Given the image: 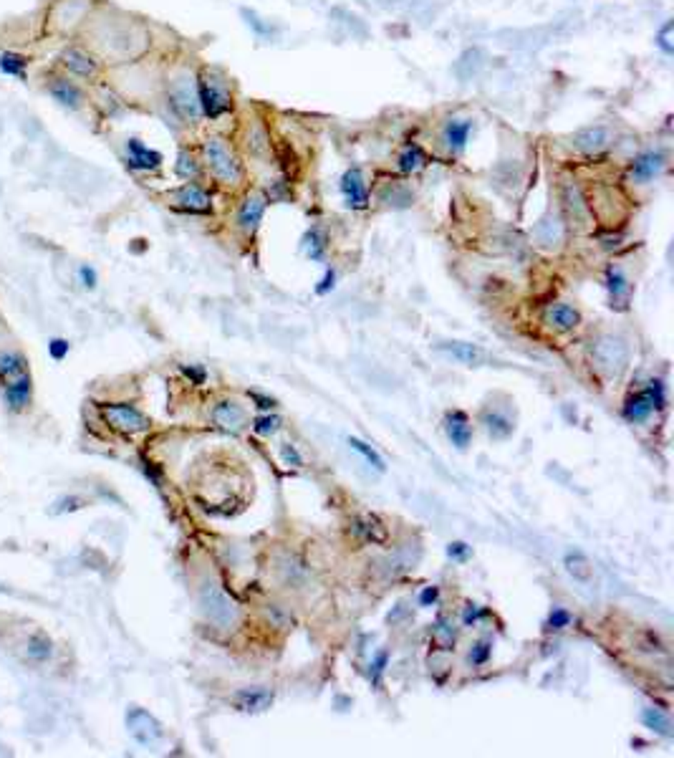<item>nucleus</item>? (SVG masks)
Masks as SVG:
<instances>
[{
	"label": "nucleus",
	"mask_w": 674,
	"mask_h": 758,
	"mask_svg": "<svg viewBox=\"0 0 674 758\" xmlns=\"http://www.w3.org/2000/svg\"><path fill=\"white\" fill-rule=\"evenodd\" d=\"M200 152H202V162H205L207 172L220 184L235 187V184L242 182L245 167H242V160L238 157V152H235V147L230 144L227 137H222V134H207L205 140H202V144H200Z\"/></svg>",
	"instance_id": "obj_1"
},
{
	"label": "nucleus",
	"mask_w": 674,
	"mask_h": 758,
	"mask_svg": "<svg viewBox=\"0 0 674 758\" xmlns=\"http://www.w3.org/2000/svg\"><path fill=\"white\" fill-rule=\"evenodd\" d=\"M198 84V102L202 117L210 122L227 117L235 109V96H233V84L222 74L220 68H202L195 76Z\"/></svg>",
	"instance_id": "obj_2"
},
{
	"label": "nucleus",
	"mask_w": 674,
	"mask_h": 758,
	"mask_svg": "<svg viewBox=\"0 0 674 758\" xmlns=\"http://www.w3.org/2000/svg\"><path fill=\"white\" fill-rule=\"evenodd\" d=\"M0 382L3 395L13 413L26 410L33 395V379H30L26 357L18 352H0Z\"/></svg>",
	"instance_id": "obj_3"
},
{
	"label": "nucleus",
	"mask_w": 674,
	"mask_h": 758,
	"mask_svg": "<svg viewBox=\"0 0 674 758\" xmlns=\"http://www.w3.org/2000/svg\"><path fill=\"white\" fill-rule=\"evenodd\" d=\"M167 102L175 109V114L187 124H198V119L202 117L198 102V84H195V74L190 68H177L175 74L167 79Z\"/></svg>",
	"instance_id": "obj_4"
},
{
	"label": "nucleus",
	"mask_w": 674,
	"mask_h": 758,
	"mask_svg": "<svg viewBox=\"0 0 674 758\" xmlns=\"http://www.w3.org/2000/svg\"><path fill=\"white\" fill-rule=\"evenodd\" d=\"M200 609L207 622L218 629H233L240 617L235 599H230V594L218 582H205L200 587Z\"/></svg>",
	"instance_id": "obj_5"
},
{
	"label": "nucleus",
	"mask_w": 674,
	"mask_h": 758,
	"mask_svg": "<svg viewBox=\"0 0 674 758\" xmlns=\"http://www.w3.org/2000/svg\"><path fill=\"white\" fill-rule=\"evenodd\" d=\"M629 344L622 337L614 334H601L591 346V359L596 367L608 377H619L629 367Z\"/></svg>",
	"instance_id": "obj_6"
},
{
	"label": "nucleus",
	"mask_w": 674,
	"mask_h": 758,
	"mask_svg": "<svg viewBox=\"0 0 674 758\" xmlns=\"http://www.w3.org/2000/svg\"><path fill=\"white\" fill-rule=\"evenodd\" d=\"M99 410H102V417L106 420V425L122 435H139L149 430V417L144 413H139L134 405L106 402V405H99Z\"/></svg>",
	"instance_id": "obj_7"
},
{
	"label": "nucleus",
	"mask_w": 674,
	"mask_h": 758,
	"mask_svg": "<svg viewBox=\"0 0 674 758\" xmlns=\"http://www.w3.org/2000/svg\"><path fill=\"white\" fill-rule=\"evenodd\" d=\"M664 405H667L664 384H662L659 379H652L644 390L637 392V395H631V397L626 399V405H624V417L629 422H646Z\"/></svg>",
	"instance_id": "obj_8"
},
{
	"label": "nucleus",
	"mask_w": 674,
	"mask_h": 758,
	"mask_svg": "<svg viewBox=\"0 0 674 758\" xmlns=\"http://www.w3.org/2000/svg\"><path fill=\"white\" fill-rule=\"evenodd\" d=\"M669 164V157L664 149L654 147V149H644L629 160L626 164V177H629L634 184H649L654 180H659L664 175V169Z\"/></svg>",
	"instance_id": "obj_9"
},
{
	"label": "nucleus",
	"mask_w": 674,
	"mask_h": 758,
	"mask_svg": "<svg viewBox=\"0 0 674 758\" xmlns=\"http://www.w3.org/2000/svg\"><path fill=\"white\" fill-rule=\"evenodd\" d=\"M611 144H614V132H611V126H606V124L581 126V129H576V132L568 137V147H571L573 152L586 155V157L601 155V152H606Z\"/></svg>",
	"instance_id": "obj_10"
},
{
	"label": "nucleus",
	"mask_w": 674,
	"mask_h": 758,
	"mask_svg": "<svg viewBox=\"0 0 674 758\" xmlns=\"http://www.w3.org/2000/svg\"><path fill=\"white\" fill-rule=\"evenodd\" d=\"M126 730H129V736H132L139 746H144V748L157 746L162 741V736H164L162 723L157 721L149 710L137 708V705H132L126 710Z\"/></svg>",
	"instance_id": "obj_11"
},
{
	"label": "nucleus",
	"mask_w": 674,
	"mask_h": 758,
	"mask_svg": "<svg viewBox=\"0 0 674 758\" xmlns=\"http://www.w3.org/2000/svg\"><path fill=\"white\" fill-rule=\"evenodd\" d=\"M475 132L472 117H447L440 126V142L447 149V155L460 157L470 144V137Z\"/></svg>",
	"instance_id": "obj_12"
},
{
	"label": "nucleus",
	"mask_w": 674,
	"mask_h": 758,
	"mask_svg": "<svg viewBox=\"0 0 674 758\" xmlns=\"http://www.w3.org/2000/svg\"><path fill=\"white\" fill-rule=\"evenodd\" d=\"M265 210H268V198L265 192L260 190H250L245 198H242L240 207H238V215H235V222L238 228L245 233V236H256L260 222L265 218Z\"/></svg>",
	"instance_id": "obj_13"
},
{
	"label": "nucleus",
	"mask_w": 674,
	"mask_h": 758,
	"mask_svg": "<svg viewBox=\"0 0 674 758\" xmlns=\"http://www.w3.org/2000/svg\"><path fill=\"white\" fill-rule=\"evenodd\" d=\"M338 190H341V198H344V205L349 210H367L369 207V187H367V177L359 167H349L341 175V182H338Z\"/></svg>",
	"instance_id": "obj_14"
},
{
	"label": "nucleus",
	"mask_w": 674,
	"mask_h": 758,
	"mask_svg": "<svg viewBox=\"0 0 674 758\" xmlns=\"http://www.w3.org/2000/svg\"><path fill=\"white\" fill-rule=\"evenodd\" d=\"M561 202H564V210L573 225L586 228L588 222H591V205L586 202L576 180H564V184H561Z\"/></svg>",
	"instance_id": "obj_15"
},
{
	"label": "nucleus",
	"mask_w": 674,
	"mask_h": 758,
	"mask_svg": "<svg viewBox=\"0 0 674 758\" xmlns=\"http://www.w3.org/2000/svg\"><path fill=\"white\" fill-rule=\"evenodd\" d=\"M172 202H175L177 210H184V213H195V215L213 213V198H210V192L198 182H184L180 190H175Z\"/></svg>",
	"instance_id": "obj_16"
},
{
	"label": "nucleus",
	"mask_w": 674,
	"mask_h": 758,
	"mask_svg": "<svg viewBox=\"0 0 674 758\" xmlns=\"http://www.w3.org/2000/svg\"><path fill=\"white\" fill-rule=\"evenodd\" d=\"M162 162H164L162 152L147 147V144L142 140H137V137H129V140H126L124 164L132 169V172H157V169L162 167Z\"/></svg>",
	"instance_id": "obj_17"
},
{
	"label": "nucleus",
	"mask_w": 674,
	"mask_h": 758,
	"mask_svg": "<svg viewBox=\"0 0 674 758\" xmlns=\"http://www.w3.org/2000/svg\"><path fill=\"white\" fill-rule=\"evenodd\" d=\"M46 91H48V96H51L53 102L68 111H79L86 104L84 88L76 82H71L68 76H53L51 82L46 84Z\"/></svg>",
	"instance_id": "obj_18"
},
{
	"label": "nucleus",
	"mask_w": 674,
	"mask_h": 758,
	"mask_svg": "<svg viewBox=\"0 0 674 758\" xmlns=\"http://www.w3.org/2000/svg\"><path fill=\"white\" fill-rule=\"evenodd\" d=\"M564 238H566V222L558 213L543 215L541 220L535 222L533 240L538 248H543V251H556V248H561Z\"/></svg>",
	"instance_id": "obj_19"
},
{
	"label": "nucleus",
	"mask_w": 674,
	"mask_h": 758,
	"mask_svg": "<svg viewBox=\"0 0 674 758\" xmlns=\"http://www.w3.org/2000/svg\"><path fill=\"white\" fill-rule=\"evenodd\" d=\"M59 61L64 64L68 74L76 76V79H84V82H94L102 74V64L91 56V53L81 51V48H66L61 51Z\"/></svg>",
	"instance_id": "obj_20"
},
{
	"label": "nucleus",
	"mask_w": 674,
	"mask_h": 758,
	"mask_svg": "<svg viewBox=\"0 0 674 758\" xmlns=\"http://www.w3.org/2000/svg\"><path fill=\"white\" fill-rule=\"evenodd\" d=\"M437 349L450 354L460 364H468V367H483V364H488L492 359L485 349H480L477 344H470V341H440Z\"/></svg>",
	"instance_id": "obj_21"
},
{
	"label": "nucleus",
	"mask_w": 674,
	"mask_h": 758,
	"mask_svg": "<svg viewBox=\"0 0 674 758\" xmlns=\"http://www.w3.org/2000/svg\"><path fill=\"white\" fill-rule=\"evenodd\" d=\"M604 286H606L608 296H611V306H616V309H626L629 306V299H631V283L629 278H626V273L619 268V265H606V271H604Z\"/></svg>",
	"instance_id": "obj_22"
},
{
	"label": "nucleus",
	"mask_w": 674,
	"mask_h": 758,
	"mask_svg": "<svg viewBox=\"0 0 674 758\" xmlns=\"http://www.w3.org/2000/svg\"><path fill=\"white\" fill-rule=\"evenodd\" d=\"M543 321L553 329V332H573L576 326L581 324V314L579 309H573L571 303H550L546 314H543Z\"/></svg>",
	"instance_id": "obj_23"
},
{
	"label": "nucleus",
	"mask_w": 674,
	"mask_h": 758,
	"mask_svg": "<svg viewBox=\"0 0 674 758\" xmlns=\"http://www.w3.org/2000/svg\"><path fill=\"white\" fill-rule=\"evenodd\" d=\"M445 433H447L454 448L468 450V445L472 442V422L462 410H452V413L445 415Z\"/></svg>",
	"instance_id": "obj_24"
},
{
	"label": "nucleus",
	"mask_w": 674,
	"mask_h": 758,
	"mask_svg": "<svg viewBox=\"0 0 674 758\" xmlns=\"http://www.w3.org/2000/svg\"><path fill=\"white\" fill-rule=\"evenodd\" d=\"M427 164H430V157H427V152L422 149V144H417V142H407V144L399 149V155H396V169H399L402 175H417V172H422Z\"/></svg>",
	"instance_id": "obj_25"
},
{
	"label": "nucleus",
	"mask_w": 674,
	"mask_h": 758,
	"mask_svg": "<svg viewBox=\"0 0 674 758\" xmlns=\"http://www.w3.org/2000/svg\"><path fill=\"white\" fill-rule=\"evenodd\" d=\"M213 420H215V425L222 427V430L238 433V430L245 427L248 415H245L242 405H238V402H218L213 410Z\"/></svg>",
	"instance_id": "obj_26"
},
{
	"label": "nucleus",
	"mask_w": 674,
	"mask_h": 758,
	"mask_svg": "<svg viewBox=\"0 0 674 758\" xmlns=\"http://www.w3.org/2000/svg\"><path fill=\"white\" fill-rule=\"evenodd\" d=\"M480 422H483L485 433L495 437V440H506L515 433V422L510 415L500 413V410H483L480 415Z\"/></svg>",
	"instance_id": "obj_27"
},
{
	"label": "nucleus",
	"mask_w": 674,
	"mask_h": 758,
	"mask_svg": "<svg viewBox=\"0 0 674 758\" xmlns=\"http://www.w3.org/2000/svg\"><path fill=\"white\" fill-rule=\"evenodd\" d=\"M354 533H356L361 541H369V544H384L389 538L387 526L372 513H364L354 521Z\"/></svg>",
	"instance_id": "obj_28"
},
{
	"label": "nucleus",
	"mask_w": 674,
	"mask_h": 758,
	"mask_svg": "<svg viewBox=\"0 0 674 758\" xmlns=\"http://www.w3.org/2000/svg\"><path fill=\"white\" fill-rule=\"evenodd\" d=\"M273 703V692L265 690V688H248V690H240L235 695V705L245 710V713H260L265 708H271Z\"/></svg>",
	"instance_id": "obj_29"
},
{
	"label": "nucleus",
	"mask_w": 674,
	"mask_h": 758,
	"mask_svg": "<svg viewBox=\"0 0 674 758\" xmlns=\"http://www.w3.org/2000/svg\"><path fill=\"white\" fill-rule=\"evenodd\" d=\"M245 147L250 149L253 157H265L271 155V132L260 119H253L248 124V134H245Z\"/></svg>",
	"instance_id": "obj_30"
},
{
	"label": "nucleus",
	"mask_w": 674,
	"mask_h": 758,
	"mask_svg": "<svg viewBox=\"0 0 674 758\" xmlns=\"http://www.w3.org/2000/svg\"><path fill=\"white\" fill-rule=\"evenodd\" d=\"M564 567L566 571L576 579V582H584L588 584L591 579H594V564H591V559H588L586 553H581V551H568L564 556Z\"/></svg>",
	"instance_id": "obj_31"
},
{
	"label": "nucleus",
	"mask_w": 674,
	"mask_h": 758,
	"mask_svg": "<svg viewBox=\"0 0 674 758\" xmlns=\"http://www.w3.org/2000/svg\"><path fill=\"white\" fill-rule=\"evenodd\" d=\"M240 18L260 41H271V38L278 36V28L271 21H265L263 15L258 13V10H253V8H240Z\"/></svg>",
	"instance_id": "obj_32"
},
{
	"label": "nucleus",
	"mask_w": 674,
	"mask_h": 758,
	"mask_svg": "<svg viewBox=\"0 0 674 758\" xmlns=\"http://www.w3.org/2000/svg\"><path fill=\"white\" fill-rule=\"evenodd\" d=\"M28 56H23L18 51H3L0 53V74L10 76V79H21L26 82L28 76Z\"/></svg>",
	"instance_id": "obj_33"
},
{
	"label": "nucleus",
	"mask_w": 674,
	"mask_h": 758,
	"mask_svg": "<svg viewBox=\"0 0 674 758\" xmlns=\"http://www.w3.org/2000/svg\"><path fill=\"white\" fill-rule=\"evenodd\" d=\"M300 248L306 253L311 260H323L326 258V251H329V238L321 228H311L306 230V236L300 240Z\"/></svg>",
	"instance_id": "obj_34"
},
{
	"label": "nucleus",
	"mask_w": 674,
	"mask_h": 758,
	"mask_svg": "<svg viewBox=\"0 0 674 758\" xmlns=\"http://www.w3.org/2000/svg\"><path fill=\"white\" fill-rule=\"evenodd\" d=\"M432 642L434 647L440 650H452L454 642H457V627L450 617H437V622L432 625Z\"/></svg>",
	"instance_id": "obj_35"
},
{
	"label": "nucleus",
	"mask_w": 674,
	"mask_h": 758,
	"mask_svg": "<svg viewBox=\"0 0 674 758\" xmlns=\"http://www.w3.org/2000/svg\"><path fill=\"white\" fill-rule=\"evenodd\" d=\"M642 723H644L646 728L654 730V733H659V736L664 738H672V718H669L664 710H659V708H644L642 710Z\"/></svg>",
	"instance_id": "obj_36"
},
{
	"label": "nucleus",
	"mask_w": 674,
	"mask_h": 758,
	"mask_svg": "<svg viewBox=\"0 0 674 758\" xmlns=\"http://www.w3.org/2000/svg\"><path fill=\"white\" fill-rule=\"evenodd\" d=\"M175 175L180 177V180H187V182L198 180V175H200V162H198V157L192 155V152L187 147H180V152H177Z\"/></svg>",
	"instance_id": "obj_37"
},
{
	"label": "nucleus",
	"mask_w": 674,
	"mask_h": 758,
	"mask_svg": "<svg viewBox=\"0 0 674 758\" xmlns=\"http://www.w3.org/2000/svg\"><path fill=\"white\" fill-rule=\"evenodd\" d=\"M346 442H349V448H352L354 453H359V455L364 457V460H367V465H372V468H374L376 473H384V471H387V463H384V457H381L379 453H376V450L372 448V445H369V442L359 440V437H349Z\"/></svg>",
	"instance_id": "obj_38"
},
{
	"label": "nucleus",
	"mask_w": 674,
	"mask_h": 758,
	"mask_svg": "<svg viewBox=\"0 0 674 758\" xmlns=\"http://www.w3.org/2000/svg\"><path fill=\"white\" fill-rule=\"evenodd\" d=\"M26 652H28L30 660H36V663H44V660H48V657L53 655V645H51V640H48V637H46L44 632H36L28 640V650H26Z\"/></svg>",
	"instance_id": "obj_39"
},
{
	"label": "nucleus",
	"mask_w": 674,
	"mask_h": 758,
	"mask_svg": "<svg viewBox=\"0 0 674 758\" xmlns=\"http://www.w3.org/2000/svg\"><path fill=\"white\" fill-rule=\"evenodd\" d=\"M573 622V614L568 609H564V607H553L548 614V619H546V625H543V632L550 634V632H564L566 627H571Z\"/></svg>",
	"instance_id": "obj_40"
},
{
	"label": "nucleus",
	"mask_w": 674,
	"mask_h": 758,
	"mask_svg": "<svg viewBox=\"0 0 674 758\" xmlns=\"http://www.w3.org/2000/svg\"><path fill=\"white\" fill-rule=\"evenodd\" d=\"M381 200H384L389 207H410L414 195H412L407 187H402V184H392V187H387V190L381 192Z\"/></svg>",
	"instance_id": "obj_41"
},
{
	"label": "nucleus",
	"mask_w": 674,
	"mask_h": 758,
	"mask_svg": "<svg viewBox=\"0 0 674 758\" xmlns=\"http://www.w3.org/2000/svg\"><path fill=\"white\" fill-rule=\"evenodd\" d=\"M654 46H657L667 59L674 56V21L672 18L662 23V28L657 30V36H654Z\"/></svg>",
	"instance_id": "obj_42"
},
{
	"label": "nucleus",
	"mask_w": 674,
	"mask_h": 758,
	"mask_svg": "<svg viewBox=\"0 0 674 758\" xmlns=\"http://www.w3.org/2000/svg\"><path fill=\"white\" fill-rule=\"evenodd\" d=\"M492 655V642L490 640H480L472 645V650H470V655H468V663L472 665V667H480V665H485L488 660H490Z\"/></svg>",
	"instance_id": "obj_43"
},
{
	"label": "nucleus",
	"mask_w": 674,
	"mask_h": 758,
	"mask_svg": "<svg viewBox=\"0 0 674 758\" xmlns=\"http://www.w3.org/2000/svg\"><path fill=\"white\" fill-rule=\"evenodd\" d=\"M387 665H389V652L387 650H379L374 660L369 663V677H372V683L374 685H381V677L387 672Z\"/></svg>",
	"instance_id": "obj_44"
},
{
	"label": "nucleus",
	"mask_w": 674,
	"mask_h": 758,
	"mask_svg": "<svg viewBox=\"0 0 674 758\" xmlns=\"http://www.w3.org/2000/svg\"><path fill=\"white\" fill-rule=\"evenodd\" d=\"M84 506H86V503H84V498H79V495H64V498H59V501L53 503L51 513L53 515L74 513V511H79V508H84Z\"/></svg>",
	"instance_id": "obj_45"
},
{
	"label": "nucleus",
	"mask_w": 674,
	"mask_h": 758,
	"mask_svg": "<svg viewBox=\"0 0 674 758\" xmlns=\"http://www.w3.org/2000/svg\"><path fill=\"white\" fill-rule=\"evenodd\" d=\"M278 427H280V417H276V415H263V417H256V420H253V433L256 435H273V433H278Z\"/></svg>",
	"instance_id": "obj_46"
},
{
	"label": "nucleus",
	"mask_w": 674,
	"mask_h": 758,
	"mask_svg": "<svg viewBox=\"0 0 674 758\" xmlns=\"http://www.w3.org/2000/svg\"><path fill=\"white\" fill-rule=\"evenodd\" d=\"M447 556L452 561H468L472 556V546H468L465 541H452L447 546Z\"/></svg>",
	"instance_id": "obj_47"
},
{
	"label": "nucleus",
	"mask_w": 674,
	"mask_h": 758,
	"mask_svg": "<svg viewBox=\"0 0 674 758\" xmlns=\"http://www.w3.org/2000/svg\"><path fill=\"white\" fill-rule=\"evenodd\" d=\"M483 617H485V609H480L477 604H465V607H462V625L465 627L477 625Z\"/></svg>",
	"instance_id": "obj_48"
},
{
	"label": "nucleus",
	"mask_w": 674,
	"mask_h": 758,
	"mask_svg": "<svg viewBox=\"0 0 674 758\" xmlns=\"http://www.w3.org/2000/svg\"><path fill=\"white\" fill-rule=\"evenodd\" d=\"M280 457H283V463L293 465V468L303 465V457H300V453L296 450V445H291V442H283V445H280Z\"/></svg>",
	"instance_id": "obj_49"
},
{
	"label": "nucleus",
	"mask_w": 674,
	"mask_h": 758,
	"mask_svg": "<svg viewBox=\"0 0 674 758\" xmlns=\"http://www.w3.org/2000/svg\"><path fill=\"white\" fill-rule=\"evenodd\" d=\"M334 286H336V271L334 268H326V273H323V278L318 281V286H316V294L318 296H326L334 291Z\"/></svg>",
	"instance_id": "obj_50"
},
{
	"label": "nucleus",
	"mask_w": 674,
	"mask_h": 758,
	"mask_svg": "<svg viewBox=\"0 0 674 758\" xmlns=\"http://www.w3.org/2000/svg\"><path fill=\"white\" fill-rule=\"evenodd\" d=\"M48 354H51V359H56V361L66 359L68 341L66 339H51V341H48Z\"/></svg>",
	"instance_id": "obj_51"
},
{
	"label": "nucleus",
	"mask_w": 674,
	"mask_h": 758,
	"mask_svg": "<svg viewBox=\"0 0 674 758\" xmlns=\"http://www.w3.org/2000/svg\"><path fill=\"white\" fill-rule=\"evenodd\" d=\"M79 281L84 283V288H96L99 276H96V271L91 268V265H81L79 268Z\"/></svg>",
	"instance_id": "obj_52"
},
{
	"label": "nucleus",
	"mask_w": 674,
	"mask_h": 758,
	"mask_svg": "<svg viewBox=\"0 0 674 758\" xmlns=\"http://www.w3.org/2000/svg\"><path fill=\"white\" fill-rule=\"evenodd\" d=\"M437 599H440V587H434V584L419 591V604L422 607H432V604H437Z\"/></svg>",
	"instance_id": "obj_53"
},
{
	"label": "nucleus",
	"mask_w": 674,
	"mask_h": 758,
	"mask_svg": "<svg viewBox=\"0 0 674 758\" xmlns=\"http://www.w3.org/2000/svg\"><path fill=\"white\" fill-rule=\"evenodd\" d=\"M182 372L187 377H190V379L195 384H202V382H205V369H202V367H182Z\"/></svg>",
	"instance_id": "obj_54"
},
{
	"label": "nucleus",
	"mask_w": 674,
	"mask_h": 758,
	"mask_svg": "<svg viewBox=\"0 0 674 758\" xmlns=\"http://www.w3.org/2000/svg\"><path fill=\"white\" fill-rule=\"evenodd\" d=\"M250 397H253V399H258V407H260V410H271V407H273V399L258 397V395H250Z\"/></svg>",
	"instance_id": "obj_55"
}]
</instances>
